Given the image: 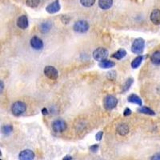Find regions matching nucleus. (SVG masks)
Masks as SVG:
<instances>
[{
  "mask_svg": "<svg viewBox=\"0 0 160 160\" xmlns=\"http://www.w3.org/2000/svg\"><path fill=\"white\" fill-rule=\"evenodd\" d=\"M145 47V41L142 38H138L132 43L131 46V51L137 55H141Z\"/></svg>",
  "mask_w": 160,
  "mask_h": 160,
  "instance_id": "f257e3e1",
  "label": "nucleus"
},
{
  "mask_svg": "<svg viewBox=\"0 0 160 160\" xmlns=\"http://www.w3.org/2000/svg\"><path fill=\"white\" fill-rule=\"evenodd\" d=\"M26 110V103L21 101H18L14 103L11 107V112L15 116H19L23 115Z\"/></svg>",
  "mask_w": 160,
  "mask_h": 160,
  "instance_id": "f03ea898",
  "label": "nucleus"
},
{
  "mask_svg": "<svg viewBox=\"0 0 160 160\" xmlns=\"http://www.w3.org/2000/svg\"><path fill=\"white\" fill-rule=\"evenodd\" d=\"M118 104V100L113 95H107L103 100V106L107 110H112Z\"/></svg>",
  "mask_w": 160,
  "mask_h": 160,
  "instance_id": "7ed1b4c3",
  "label": "nucleus"
},
{
  "mask_svg": "<svg viewBox=\"0 0 160 160\" xmlns=\"http://www.w3.org/2000/svg\"><path fill=\"white\" fill-rule=\"evenodd\" d=\"M108 56V51L107 49L103 47H99L93 52V58H95L96 61H102L105 60L107 57Z\"/></svg>",
  "mask_w": 160,
  "mask_h": 160,
  "instance_id": "20e7f679",
  "label": "nucleus"
},
{
  "mask_svg": "<svg viewBox=\"0 0 160 160\" xmlns=\"http://www.w3.org/2000/svg\"><path fill=\"white\" fill-rule=\"evenodd\" d=\"M73 29L78 33H85L89 29V24L85 20H79L74 24Z\"/></svg>",
  "mask_w": 160,
  "mask_h": 160,
  "instance_id": "39448f33",
  "label": "nucleus"
},
{
  "mask_svg": "<svg viewBox=\"0 0 160 160\" xmlns=\"http://www.w3.org/2000/svg\"><path fill=\"white\" fill-rule=\"evenodd\" d=\"M44 75L47 77L48 79H51V80H55L58 79V71L57 69L51 66H47L44 68Z\"/></svg>",
  "mask_w": 160,
  "mask_h": 160,
  "instance_id": "423d86ee",
  "label": "nucleus"
},
{
  "mask_svg": "<svg viewBox=\"0 0 160 160\" xmlns=\"http://www.w3.org/2000/svg\"><path fill=\"white\" fill-rule=\"evenodd\" d=\"M53 131L55 132H63L66 129V123L63 119H57L53 122L52 123Z\"/></svg>",
  "mask_w": 160,
  "mask_h": 160,
  "instance_id": "0eeeda50",
  "label": "nucleus"
},
{
  "mask_svg": "<svg viewBox=\"0 0 160 160\" xmlns=\"http://www.w3.org/2000/svg\"><path fill=\"white\" fill-rule=\"evenodd\" d=\"M18 159L19 160H34V153L30 149L23 150L19 153Z\"/></svg>",
  "mask_w": 160,
  "mask_h": 160,
  "instance_id": "6e6552de",
  "label": "nucleus"
},
{
  "mask_svg": "<svg viewBox=\"0 0 160 160\" xmlns=\"http://www.w3.org/2000/svg\"><path fill=\"white\" fill-rule=\"evenodd\" d=\"M31 46L32 48H34V50H41L43 47V42H42V39L37 36H34L31 39Z\"/></svg>",
  "mask_w": 160,
  "mask_h": 160,
  "instance_id": "1a4fd4ad",
  "label": "nucleus"
},
{
  "mask_svg": "<svg viewBox=\"0 0 160 160\" xmlns=\"http://www.w3.org/2000/svg\"><path fill=\"white\" fill-rule=\"evenodd\" d=\"M46 10L49 14H55L56 12H58L60 10V4H59L58 0H55V2L49 4L46 7Z\"/></svg>",
  "mask_w": 160,
  "mask_h": 160,
  "instance_id": "9d476101",
  "label": "nucleus"
},
{
  "mask_svg": "<svg viewBox=\"0 0 160 160\" xmlns=\"http://www.w3.org/2000/svg\"><path fill=\"white\" fill-rule=\"evenodd\" d=\"M28 18L26 15H21L20 17H18L17 19V26L19 27L20 29H26L28 26Z\"/></svg>",
  "mask_w": 160,
  "mask_h": 160,
  "instance_id": "9b49d317",
  "label": "nucleus"
},
{
  "mask_svg": "<svg viewBox=\"0 0 160 160\" xmlns=\"http://www.w3.org/2000/svg\"><path fill=\"white\" fill-rule=\"evenodd\" d=\"M151 21L155 25H160V11L159 10H154L150 16Z\"/></svg>",
  "mask_w": 160,
  "mask_h": 160,
  "instance_id": "f8f14e48",
  "label": "nucleus"
},
{
  "mask_svg": "<svg viewBox=\"0 0 160 160\" xmlns=\"http://www.w3.org/2000/svg\"><path fill=\"white\" fill-rule=\"evenodd\" d=\"M117 132H118V134L120 135H126V134H128L129 132V126H127V124L126 123H122L119 124L118 126H117Z\"/></svg>",
  "mask_w": 160,
  "mask_h": 160,
  "instance_id": "ddd939ff",
  "label": "nucleus"
},
{
  "mask_svg": "<svg viewBox=\"0 0 160 160\" xmlns=\"http://www.w3.org/2000/svg\"><path fill=\"white\" fill-rule=\"evenodd\" d=\"M113 0H99V6L102 10H108L111 7Z\"/></svg>",
  "mask_w": 160,
  "mask_h": 160,
  "instance_id": "4468645a",
  "label": "nucleus"
},
{
  "mask_svg": "<svg viewBox=\"0 0 160 160\" xmlns=\"http://www.w3.org/2000/svg\"><path fill=\"white\" fill-rule=\"evenodd\" d=\"M127 99H128V101L130 102H132V103H134V104H138V105L140 106V107H141L142 104V99H141L138 95H134V94H131V95H129Z\"/></svg>",
  "mask_w": 160,
  "mask_h": 160,
  "instance_id": "2eb2a0df",
  "label": "nucleus"
},
{
  "mask_svg": "<svg viewBox=\"0 0 160 160\" xmlns=\"http://www.w3.org/2000/svg\"><path fill=\"white\" fill-rule=\"evenodd\" d=\"M151 61L153 64L156 66L160 65V51H155L151 56Z\"/></svg>",
  "mask_w": 160,
  "mask_h": 160,
  "instance_id": "dca6fc26",
  "label": "nucleus"
},
{
  "mask_svg": "<svg viewBox=\"0 0 160 160\" xmlns=\"http://www.w3.org/2000/svg\"><path fill=\"white\" fill-rule=\"evenodd\" d=\"M99 66L101 68H104V69H107V68H111L113 66H115V63H114L112 61L110 60H105L102 61L99 63Z\"/></svg>",
  "mask_w": 160,
  "mask_h": 160,
  "instance_id": "f3484780",
  "label": "nucleus"
},
{
  "mask_svg": "<svg viewBox=\"0 0 160 160\" xmlns=\"http://www.w3.org/2000/svg\"><path fill=\"white\" fill-rule=\"evenodd\" d=\"M51 26H52V25L50 23V22H44L40 25V31L43 33V34L47 33L51 29Z\"/></svg>",
  "mask_w": 160,
  "mask_h": 160,
  "instance_id": "a211bd4d",
  "label": "nucleus"
},
{
  "mask_svg": "<svg viewBox=\"0 0 160 160\" xmlns=\"http://www.w3.org/2000/svg\"><path fill=\"white\" fill-rule=\"evenodd\" d=\"M126 55V51L124 49H119L118 50H117L115 54H113L112 57L113 58H116V59H122Z\"/></svg>",
  "mask_w": 160,
  "mask_h": 160,
  "instance_id": "6ab92c4d",
  "label": "nucleus"
},
{
  "mask_svg": "<svg viewBox=\"0 0 160 160\" xmlns=\"http://www.w3.org/2000/svg\"><path fill=\"white\" fill-rule=\"evenodd\" d=\"M142 59H143V57H142V55H139L138 57L134 58V60L132 61V63H131V66H132V68H138L140 64L142 63Z\"/></svg>",
  "mask_w": 160,
  "mask_h": 160,
  "instance_id": "aec40b11",
  "label": "nucleus"
},
{
  "mask_svg": "<svg viewBox=\"0 0 160 160\" xmlns=\"http://www.w3.org/2000/svg\"><path fill=\"white\" fill-rule=\"evenodd\" d=\"M138 111H139L140 113L146 114V115H155L154 110L150 109L149 107H141L138 109Z\"/></svg>",
  "mask_w": 160,
  "mask_h": 160,
  "instance_id": "412c9836",
  "label": "nucleus"
},
{
  "mask_svg": "<svg viewBox=\"0 0 160 160\" xmlns=\"http://www.w3.org/2000/svg\"><path fill=\"white\" fill-rule=\"evenodd\" d=\"M41 0H26V4L29 7L35 8L39 5Z\"/></svg>",
  "mask_w": 160,
  "mask_h": 160,
  "instance_id": "4be33fe9",
  "label": "nucleus"
},
{
  "mask_svg": "<svg viewBox=\"0 0 160 160\" xmlns=\"http://www.w3.org/2000/svg\"><path fill=\"white\" fill-rule=\"evenodd\" d=\"M80 3L83 6L86 7H92L95 3V0H80Z\"/></svg>",
  "mask_w": 160,
  "mask_h": 160,
  "instance_id": "5701e85b",
  "label": "nucleus"
},
{
  "mask_svg": "<svg viewBox=\"0 0 160 160\" xmlns=\"http://www.w3.org/2000/svg\"><path fill=\"white\" fill-rule=\"evenodd\" d=\"M2 131L3 134H11V132L13 131V127L11 125H5L2 127Z\"/></svg>",
  "mask_w": 160,
  "mask_h": 160,
  "instance_id": "b1692460",
  "label": "nucleus"
},
{
  "mask_svg": "<svg viewBox=\"0 0 160 160\" xmlns=\"http://www.w3.org/2000/svg\"><path fill=\"white\" fill-rule=\"evenodd\" d=\"M132 83H133V79H127L126 81V83H124L123 87V91H126L130 88V87H131Z\"/></svg>",
  "mask_w": 160,
  "mask_h": 160,
  "instance_id": "393cba45",
  "label": "nucleus"
},
{
  "mask_svg": "<svg viewBox=\"0 0 160 160\" xmlns=\"http://www.w3.org/2000/svg\"><path fill=\"white\" fill-rule=\"evenodd\" d=\"M102 135H103V132L102 131H99L96 135H95V139L97 141H100L102 138Z\"/></svg>",
  "mask_w": 160,
  "mask_h": 160,
  "instance_id": "a878e982",
  "label": "nucleus"
},
{
  "mask_svg": "<svg viewBox=\"0 0 160 160\" xmlns=\"http://www.w3.org/2000/svg\"><path fill=\"white\" fill-rule=\"evenodd\" d=\"M98 149H99V145L98 144L93 145V146H91V147H90V150L92 152H96L98 151Z\"/></svg>",
  "mask_w": 160,
  "mask_h": 160,
  "instance_id": "bb28decb",
  "label": "nucleus"
},
{
  "mask_svg": "<svg viewBox=\"0 0 160 160\" xmlns=\"http://www.w3.org/2000/svg\"><path fill=\"white\" fill-rule=\"evenodd\" d=\"M151 160H160V153H157L153 155Z\"/></svg>",
  "mask_w": 160,
  "mask_h": 160,
  "instance_id": "cd10ccee",
  "label": "nucleus"
},
{
  "mask_svg": "<svg viewBox=\"0 0 160 160\" xmlns=\"http://www.w3.org/2000/svg\"><path fill=\"white\" fill-rule=\"evenodd\" d=\"M131 114V109H129V108H126V109L124 110V113H123L124 116H128V115H130Z\"/></svg>",
  "mask_w": 160,
  "mask_h": 160,
  "instance_id": "c85d7f7f",
  "label": "nucleus"
},
{
  "mask_svg": "<svg viewBox=\"0 0 160 160\" xmlns=\"http://www.w3.org/2000/svg\"><path fill=\"white\" fill-rule=\"evenodd\" d=\"M63 160H72V157L71 155H66L65 157L63 159Z\"/></svg>",
  "mask_w": 160,
  "mask_h": 160,
  "instance_id": "c756f323",
  "label": "nucleus"
},
{
  "mask_svg": "<svg viewBox=\"0 0 160 160\" xmlns=\"http://www.w3.org/2000/svg\"><path fill=\"white\" fill-rule=\"evenodd\" d=\"M42 114H43V115H47L48 112H47V108L42 109Z\"/></svg>",
  "mask_w": 160,
  "mask_h": 160,
  "instance_id": "7c9ffc66",
  "label": "nucleus"
}]
</instances>
